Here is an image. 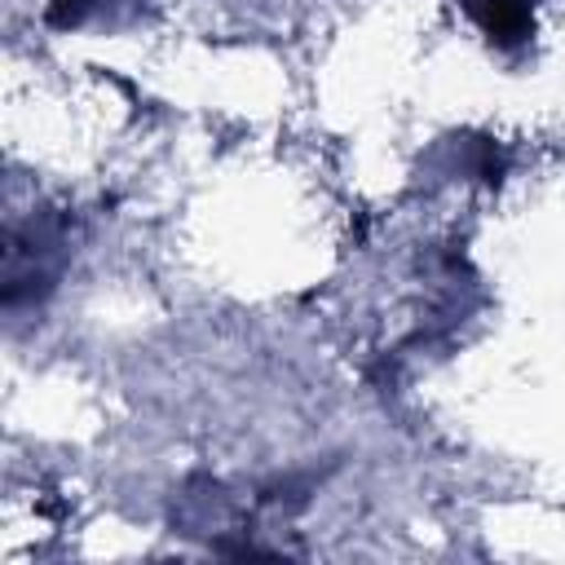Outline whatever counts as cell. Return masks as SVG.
Segmentation results:
<instances>
[{"mask_svg":"<svg viewBox=\"0 0 565 565\" xmlns=\"http://www.w3.org/2000/svg\"><path fill=\"white\" fill-rule=\"evenodd\" d=\"M463 4H468V13L481 22V31H486L494 44H503V49L521 44V40L534 31L530 0H463Z\"/></svg>","mask_w":565,"mask_h":565,"instance_id":"cell-1","label":"cell"}]
</instances>
